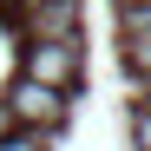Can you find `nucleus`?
Wrapping results in <instances>:
<instances>
[{"label":"nucleus","instance_id":"nucleus-8","mask_svg":"<svg viewBox=\"0 0 151 151\" xmlns=\"http://www.w3.org/2000/svg\"><path fill=\"white\" fill-rule=\"evenodd\" d=\"M13 132V112H7V99H0V138H7Z\"/></svg>","mask_w":151,"mask_h":151},{"label":"nucleus","instance_id":"nucleus-7","mask_svg":"<svg viewBox=\"0 0 151 151\" xmlns=\"http://www.w3.org/2000/svg\"><path fill=\"white\" fill-rule=\"evenodd\" d=\"M138 151H151V105L138 112Z\"/></svg>","mask_w":151,"mask_h":151},{"label":"nucleus","instance_id":"nucleus-5","mask_svg":"<svg viewBox=\"0 0 151 151\" xmlns=\"http://www.w3.org/2000/svg\"><path fill=\"white\" fill-rule=\"evenodd\" d=\"M0 151H46V132H33V125H13V132L0 138Z\"/></svg>","mask_w":151,"mask_h":151},{"label":"nucleus","instance_id":"nucleus-6","mask_svg":"<svg viewBox=\"0 0 151 151\" xmlns=\"http://www.w3.org/2000/svg\"><path fill=\"white\" fill-rule=\"evenodd\" d=\"M125 66H132L138 79L151 86V40H125Z\"/></svg>","mask_w":151,"mask_h":151},{"label":"nucleus","instance_id":"nucleus-3","mask_svg":"<svg viewBox=\"0 0 151 151\" xmlns=\"http://www.w3.org/2000/svg\"><path fill=\"white\" fill-rule=\"evenodd\" d=\"M27 33L33 40H72L79 33V0H27Z\"/></svg>","mask_w":151,"mask_h":151},{"label":"nucleus","instance_id":"nucleus-2","mask_svg":"<svg viewBox=\"0 0 151 151\" xmlns=\"http://www.w3.org/2000/svg\"><path fill=\"white\" fill-rule=\"evenodd\" d=\"M7 112H13V125H33V132H53V125L66 118V92L59 86H40V79H20L7 86Z\"/></svg>","mask_w":151,"mask_h":151},{"label":"nucleus","instance_id":"nucleus-1","mask_svg":"<svg viewBox=\"0 0 151 151\" xmlns=\"http://www.w3.org/2000/svg\"><path fill=\"white\" fill-rule=\"evenodd\" d=\"M20 72H27V79H40V86H59V92H66V86L86 72L79 33H72V40H33V46H27V66H20Z\"/></svg>","mask_w":151,"mask_h":151},{"label":"nucleus","instance_id":"nucleus-4","mask_svg":"<svg viewBox=\"0 0 151 151\" xmlns=\"http://www.w3.org/2000/svg\"><path fill=\"white\" fill-rule=\"evenodd\" d=\"M125 40H151V0H125Z\"/></svg>","mask_w":151,"mask_h":151}]
</instances>
